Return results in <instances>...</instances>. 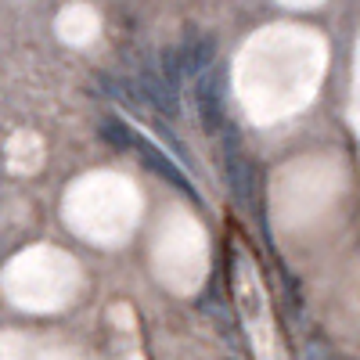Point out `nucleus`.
<instances>
[{"label": "nucleus", "instance_id": "nucleus-1", "mask_svg": "<svg viewBox=\"0 0 360 360\" xmlns=\"http://www.w3.org/2000/svg\"><path fill=\"white\" fill-rule=\"evenodd\" d=\"M227 65L217 62L213 69H205L195 76V108L205 134H220L227 127Z\"/></svg>", "mask_w": 360, "mask_h": 360}, {"label": "nucleus", "instance_id": "nucleus-2", "mask_svg": "<svg viewBox=\"0 0 360 360\" xmlns=\"http://www.w3.org/2000/svg\"><path fill=\"white\" fill-rule=\"evenodd\" d=\"M227 141H224V180H227V191L234 195L238 205H252L256 198V162L249 152H242L238 144V127H224Z\"/></svg>", "mask_w": 360, "mask_h": 360}, {"label": "nucleus", "instance_id": "nucleus-3", "mask_svg": "<svg viewBox=\"0 0 360 360\" xmlns=\"http://www.w3.org/2000/svg\"><path fill=\"white\" fill-rule=\"evenodd\" d=\"M134 155H141V166L144 169H152V173H159L162 180H169V184L180 191V195H188L191 202H198V191H195V184H191V176L180 169L159 144H152V141H144V137H137V148H134Z\"/></svg>", "mask_w": 360, "mask_h": 360}, {"label": "nucleus", "instance_id": "nucleus-4", "mask_svg": "<svg viewBox=\"0 0 360 360\" xmlns=\"http://www.w3.org/2000/svg\"><path fill=\"white\" fill-rule=\"evenodd\" d=\"M137 83H141V98L148 101V108H152L155 115H162V119L180 115V94L159 76V69H144Z\"/></svg>", "mask_w": 360, "mask_h": 360}, {"label": "nucleus", "instance_id": "nucleus-5", "mask_svg": "<svg viewBox=\"0 0 360 360\" xmlns=\"http://www.w3.org/2000/svg\"><path fill=\"white\" fill-rule=\"evenodd\" d=\"M180 47V58H184V69L188 76H202L205 69H213L217 65V37L213 33H198V29H188V37L184 44H176Z\"/></svg>", "mask_w": 360, "mask_h": 360}, {"label": "nucleus", "instance_id": "nucleus-6", "mask_svg": "<svg viewBox=\"0 0 360 360\" xmlns=\"http://www.w3.org/2000/svg\"><path fill=\"white\" fill-rule=\"evenodd\" d=\"M101 141L108 144V148H115V152H134V148H137V130L127 123V119H119V115H105L101 119Z\"/></svg>", "mask_w": 360, "mask_h": 360}, {"label": "nucleus", "instance_id": "nucleus-7", "mask_svg": "<svg viewBox=\"0 0 360 360\" xmlns=\"http://www.w3.org/2000/svg\"><path fill=\"white\" fill-rule=\"evenodd\" d=\"M159 76L176 90V94H180V83H188V69H184V58H180V47H176V44L162 51V69H159Z\"/></svg>", "mask_w": 360, "mask_h": 360}, {"label": "nucleus", "instance_id": "nucleus-8", "mask_svg": "<svg viewBox=\"0 0 360 360\" xmlns=\"http://www.w3.org/2000/svg\"><path fill=\"white\" fill-rule=\"evenodd\" d=\"M303 360H335V356H332V346H328L324 339H314V342L303 349Z\"/></svg>", "mask_w": 360, "mask_h": 360}]
</instances>
